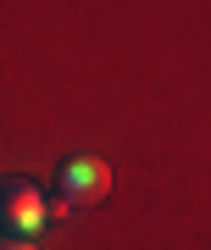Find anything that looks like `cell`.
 Wrapping results in <instances>:
<instances>
[{"label": "cell", "instance_id": "obj_1", "mask_svg": "<svg viewBox=\"0 0 211 250\" xmlns=\"http://www.w3.org/2000/svg\"><path fill=\"white\" fill-rule=\"evenodd\" d=\"M44 223H50V200L28 178H0V228H11L17 239H34Z\"/></svg>", "mask_w": 211, "mask_h": 250}, {"label": "cell", "instance_id": "obj_2", "mask_svg": "<svg viewBox=\"0 0 211 250\" xmlns=\"http://www.w3.org/2000/svg\"><path fill=\"white\" fill-rule=\"evenodd\" d=\"M106 189H111V167H106L100 156H72V161H62V172H56V195L67 206H89V200H100Z\"/></svg>", "mask_w": 211, "mask_h": 250}, {"label": "cell", "instance_id": "obj_3", "mask_svg": "<svg viewBox=\"0 0 211 250\" xmlns=\"http://www.w3.org/2000/svg\"><path fill=\"white\" fill-rule=\"evenodd\" d=\"M0 250H39L34 239H17V233H11V239H0Z\"/></svg>", "mask_w": 211, "mask_h": 250}]
</instances>
